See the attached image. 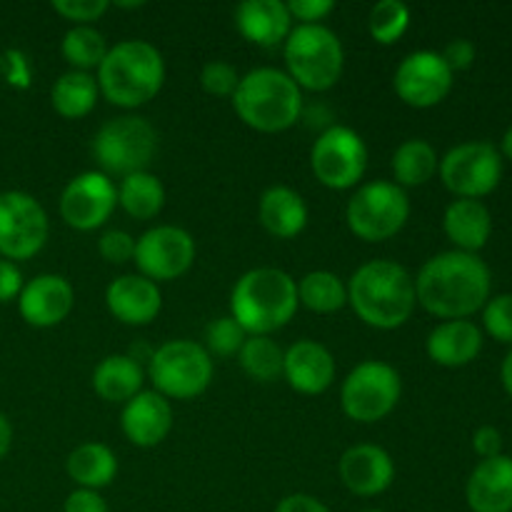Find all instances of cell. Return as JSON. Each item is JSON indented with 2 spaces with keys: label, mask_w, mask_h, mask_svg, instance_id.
I'll use <instances>...</instances> for the list:
<instances>
[{
  "label": "cell",
  "mask_w": 512,
  "mask_h": 512,
  "mask_svg": "<svg viewBox=\"0 0 512 512\" xmlns=\"http://www.w3.org/2000/svg\"><path fill=\"white\" fill-rule=\"evenodd\" d=\"M98 88L118 108H140L160 93L165 60L148 40H123L113 45L98 68Z\"/></svg>",
  "instance_id": "obj_4"
},
{
  "label": "cell",
  "mask_w": 512,
  "mask_h": 512,
  "mask_svg": "<svg viewBox=\"0 0 512 512\" xmlns=\"http://www.w3.org/2000/svg\"><path fill=\"white\" fill-rule=\"evenodd\" d=\"M258 218L273 238L288 240L303 233L308 225V205H305L303 195L295 193L293 188L273 185L260 195Z\"/></svg>",
  "instance_id": "obj_26"
},
{
  "label": "cell",
  "mask_w": 512,
  "mask_h": 512,
  "mask_svg": "<svg viewBox=\"0 0 512 512\" xmlns=\"http://www.w3.org/2000/svg\"><path fill=\"white\" fill-rule=\"evenodd\" d=\"M0 68H3L5 78L10 85H18V88H28L30 83V65L25 60L23 53L18 50H8V53L0 58Z\"/></svg>",
  "instance_id": "obj_44"
},
{
  "label": "cell",
  "mask_w": 512,
  "mask_h": 512,
  "mask_svg": "<svg viewBox=\"0 0 512 512\" xmlns=\"http://www.w3.org/2000/svg\"><path fill=\"white\" fill-rule=\"evenodd\" d=\"M98 95V80L90 73H80V70H68V73L60 75L50 90L55 113L68 120L85 118L98 103Z\"/></svg>",
  "instance_id": "obj_29"
},
{
  "label": "cell",
  "mask_w": 512,
  "mask_h": 512,
  "mask_svg": "<svg viewBox=\"0 0 512 512\" xmlns=\"http://www.w3.org/2000/svg\"><path fill=\"white\" fill-rule=\"evenodd\" d=\"M500 380H503V388H505V393L510 395L512 398V350L508 355H505V360H503V368H500Z\"/></svg>",
  "instance_id": "obj_49"
},
{
  "label": "cell",
  "mask_w": 512,
  "mask_h": 512,
  "mask_svg": "<svg viewBox=\"0 0 512 512\" xmlns=\"http://www.w3.org/2000/svg\"><path fill=\"white\" fill-rule=\"evenodd\" d=\"M298 300L313 313H338L348 303V285L330 270H313L298 280Z\"/></svg>",
  "instance_id": "obj_32"
},
{
  "label": "cell",
  "mask_w": 512,
  "mask_h": 512,
  "mask_svg": "<svg viewBox=\"0 0 512 512\" xmlns=\"http://www.w3.org/2000/svg\"><path fill=\"white\" fill-rule=\"evenodd\" d=\"M443 185L458 198L480 200L503 178V155L490 143H463L445 153L438 168Z\"/></svg>",
  "instance_id": "obj_12"
},
{
  "label": "cell",
  "mask_w": 512,
  "mask_h": 512,
  "mask_svg": "<svg viewBox=\"0 0 512 512\" xmlns=\"http://www.w3.org/2000/svg\"><path fill=\"white\" fill-rule=\"evenodd\" d=\"M125 438L138 448H155L173 430V408L170 400L155 390H143L128 400L120 415Z\"/></svg>",
  "instance_id": "obj_20"
},
{
  "label": "cell",
  "mask_w": 512,
  "mask_h": 512,
  "mask_svg": "<svg viewBox=\"0 0 512 512\" xmlns=\"http://www.w3.org/2000/svg\"><path fill=\"white\" fill-rule=\"evenodd\" d=\"M493 288V275L480 255L448 250L420 268L415 278V298L443 320H468L485 308Z\"/></svg>",
  "instance_id": "obj_1"
},
{
  "label": "cell",
  "mask_w": 512,
  "mask_h": 512,
  "mask_svg": "<svg viewBox=\"0 0 512 512\" xmlns=\"http://www.w3.org/2000/svg\"><path fill=\"white\" fill-rule=\"evenodd\" d=\"M133 260L143 278L168 283L193 268L195 240L178 225H155L135 240Z\"/></svg>",
  "instance_id": "obj_14"
},
{
  "label": "cell",
  "mask_w": 512,
  "mask_h": 512,
  "mask_svg": "<svg viewBox=\"0 0 512 512\" xmlns=\"http://www.w3.org/2000/svg\"><path fill=\"white\" fill-rule=\"evenodd\" d=\"M473 450L483 460H490V458H498V455H503V435H500V430L493 428V425H483V428L475 430Z\"/></svg>",
  "instance_id": "obj_45"
},
{
  "label": "cell",
  "mask_w": 512,
  "mask_h": 512,
  "mask_svg": "<svg viewBox=\"0 0 512 512\" xmlns=\"http://www.w3.org/2000/svg\"><path fill=\"white\" fill-rule=\"evenodd\" d=\"M140 0H135V3H115V8H140Z\"/></svg>",
  "instance_id": "obj_51"
},
{
  "label": "cell",
  "mask_w": 512,
  "mask_h": 512,
  "mask_svg": "<svg viewBox=\"0 0 512 512\" xmlns=\"http://www.w3.org/2000/svg\"><path fill=\"white\" fill-rule=\"evenodd\" d=\"M115 205H118V188L108 175L98 170L75 175L60 195L63 220L70 228L83 230V233L108 223Z\"/></svg>",
  "instance_id": "obj_16"
},
{
  "label": "cell",
  "mask_w": 512,
  "mask_h": 512,
  "mask_svg": "<svg viewBox=\"0 0 512 512\" xmlns=\"http://www.w3.org/2000/svg\"><path fill=\"white\" fill-rule=\"evenodd\" d=\"M75 290L63 275L45 273L23 285L18 295L20 315L33 328H55L70 315Z\"/></svg>",
  "instance_id": "obj_17"
},
{
  "label": "cell",
  "mask_w": 512,
  "mask_h": 512,
  "mask_svg": "<svg viewBox=\"0 0 512 512\" xmlns=\"http://www.w3.org/2000/svg\"><path fill=\"white\" fill-rule=\"evenodd\" d=\"M105 305L115 320L140 328L158 318L163 308V295H160L158 283L143 275H120L105 290Z\"/></svg>",
  "instance_id": "obj_19"
},
{
  "label": "cell",
  "mask_w": 512,
  "mask_h": 512,
  "mask_svg": "<svg viewBox=\"0 0 512 512\" xmlns=\"http://www.w3.org/2000/svg\"><path fill=\"white\" fill-rule=\"evenodd\" d=\"M235 25L253 45L275 48L288 40L293 18L283 0H245L235 8Z\"/></svg>",
  "instance_id": "obj_23"
},
{
  "label": "cell",
  "mask_w": 512,
  "mask_h": 512,
  "mask_svg": "<svg viewBox=\"0 0 512 512\" xmlns=\"http://www.w3.org/2000/svg\"><path fill=\"white\" fill-rule=\"evenodd\" d=\"M148 378L163 398L193 400L213 383V358L193 340H170L153 350Z\"/></svg>",
  "instance_id": "obj_8"
},
{
  "label": "cell",
  "mask_w": 512,
  "mask_h": 512,
  "mask_svg": "<svg viewBox=\"0 0 512 512\" xmlns=\"http://www.w3.org/2000/svg\"><path fill=\"white\" fill-rule=\"evenodd\" d=\"M48 215L28 193H0V255L5 260H30L48 240Z\"/></svg>",
  "instance_id": "obj_13"
},
{
  "label": "cell",
  "mask_w": 512,
  "mask_h": 512,
  "mask_svg": "<svg viewBox=\"0 0 512 512\" xmlns=\"http://www.w3.org/2000/svg\"><path fill=\"white\" fill-rule=\"evenodd\" d=\"M158 153V133L140 115H120L100 125L93 138V155L105 175L128 178L143 173Z\"/></svg>",
  "instance_id": "obj_7"
},
{
  "label": "cell",
  "mask_w": 512,
  "mask_h": 512,
  "mask_svg": "<svg viewBox=\"0 0 512 512\" xmlns=\"http://www.w3.org/2000/svg\"><path fill=\"white\" fill-rule=\"evenodd\" d=\"M288 13L293 20H300V25H320V20L333 13V0H290Z\"/></svg>",
  "instance_id": "obj_41"
},
{
  "label": "cell",
  "mask_w": 512,
  "mask_h": 512,
  "mask_svg": "<svg viewBox=\"0 0 512 512\" xmlns=\"http://www.w3.org/2000/svg\"><path fill=\"white\" fill-rule=\"evenodd\" d=\"M310 168L325 188L350 190L368 170V145L353 128L330 125L310 150Z\"/></svg>",
  "instance_id": "obj_11"
},
{
  "label": "cell",
  "mask_w": 512,
  "mask_h": 512,
  "mask_svg": "<svg viewBox=\"0 0 512 512\" xmlns=\"http://www.w3.org/2000/svg\"><path fill=\"white\" fill-rule=\"evenodd\" d=\"M410 25V8L403 0H380L368 15V30L375 43L393 45L405 35Z\"/></svg>",
  "instance_id": "obj_35"
},
{
  "label": "cell",
  "mask_w": 512,
  "mask_h": 512,
  "mask_svg": "<svg viewBox=\"0 0 512 512\" xmlns=\"http://www.w3.org/2000/svg\"><path fill=\"white\" fill-rule=\"evenodd\" d=\"M430 360L443 368H465L483 350V330L473 320H445L428 335Z\"/></svg>",
  "instance_id": "obj_24"
},
{
  "label": "cell",
  "mask_w": 512,
  "mask_h": 512,
  "mask_svg": "<svg viewBox=\"0 0 512 512\" xmlns=\"http://www.w3.org/2000/svg\"><path fill=\"white\" fill-rule=\"evenodd\" d=\"M60 50H63V58L73 65V70L90 73V70L100 68L110 48L103 33L95 30L93 25H75L65 33Z\"/></svg>",
  "instance_id": "obj_34"
},
{
  "label": "cell",
  "mask_w": 512,
  "mask_h": 512,
  "mask_svg": "<svg viewBox=\"0 0 512 512\" xmlns=\"http://www.w3.org/2000/svg\"><path fill=\"white\" fill-rule=\"evenodd\" d=\"M465 498L473 512H512V458L480 460L465 485Z\"/></svg>",
  "instance_id": "obj_22"
},
{
  "label": "cell",
  "mask_w": 512,
  "mask_h": 512,
  "mask_svg": "<svg viewBox=\"0 0 512 512\" xmlns=\"http://www.w3.org/2000/svg\"><path fill=\"white\" fill-rule=\"evenodd\" d=\"M233 108L248 128L283 133L303 118V90L278 68L250 70L235 88Z\"/></svg>",
  "instance_id": "obj_5"
},
{
  "label": "cell",
  "mask_w": 512,
  "mask_h": 512,
  "mask_svg": "<svg viewBox=\"0 0 512 512\" xmlns=\"http://www.w3.org/2000/svg\"><path fill=\"white\" fill-rule=\"evenodd\" d=\"M275 512H330V508L323 503V500L315 498V495L293 493L288 495V498L280 500Z\"/></svg>",
  "instance_id": "obj_47"
},
{
  "label": "cell",
  "mask_w": 512,
  "mask_h": 512,
  "mask_svg": "<svg viewBox=\"0 0 512 512\" xmlns=\"http://www.w3.org/2000/svg\"><path fill=\"white\" fill-rule=\"evenodd\" d=\"M443 228L455 248L478 255V250L488 245L490 233H493V215L480 200L458 198L445 210Z\"/></svg>",
  "instance_id": "obj_25"
},
{
  "label": "cell",
  "mask_w": 512,
  "mask_h": 512,
  "mask_svg": "<svg viewBox=\"0 0 512 512\" xmlns=\"http://www.w3.org/2000/svg\"><path fill=\"white\" fill-rule=\"evenodd\" d=\"M348 303L370 328H403L418 305L415 280L408 268L395 260H370L360 265L350 278Z\"/></svg>",
  "instance_id": "obj_2"
},
{
  "label": "cell",
  "mask_w": 512,
  "mask_h": 512,
  "mask_svg": "<svg viewBox=\"0 0 512 512\" xmlns=\"http://www.w3.org/2000/svg\"><path fill=\"white\" fill-rule=\"evenodd\" d=\"M20 290H23V275H20L18 265L0 258V303L18 298Z\"/></svg>",
  "instance_id": "obj_46"
},
{
  "label": "cell",
  "mask_w": 512,
  "mask_h": 512,
  "mask_svg": "<svg viewBox=\"0 0 512 512\" xmlns=\"http://www.w3.org/2000/svg\"><path fill=\"white\" fill-rule=\"evenodd\" d=\"M483 325L490 338L512 345V293L495 295L485 303Z\"/></svg>",
  "instance_id": "obj_37"
},
{
  "label": "cell",
  "mask_w": 512,
  "mask_h": 512,
  "mask_svg": "<svg viewBox=\"0 0 512 512\" xmlns=\"http://www.w3.org/2000/svg\"><path fill=\"white\" fill-rule=\"evenodd\" d=\"M108 0H53V10L75 25H90L108 13Z\"/></svg>",
  "instance_id": "obj_39"
},
{
  "label": "cell",
  "mask_w": 512,
  "mask_h": 512,
  "mask_svg": "<svg viewBox=\"0 0 512 512\" xmlns=\"http://www.w3.org/2000/svg\"><path fill=\"white\" fill-rule=\"evenodd\" d=\"M248 340V333L243 330V325L233 318V315H225V318L213 320V323L205 328V350L220 358H228V355L240 353V348Z\"/></svg>",
  "instance_id": "obj_36"
},
{
  "label": "cell",
  "mask_w": 512,
  "mask_h": 512,
  "mask_svg": "<svg viewBox=\"0 0 512 512\" xmlns=\"http://www.w3.org/2000/svg\"><path fill=\"white\" fill-rule=\"evenodd\" d=\"M238 358L245 373L258 383H273L283 375L285 350L270 335H248Z\"/></svg>",
  "instance_id": "obj_33"
},
{
  "label": "cell",
  "mask_w": 512,
  "mask_h": 512,
  "mask_svg": "<svg viewBox=\"0 0 512 512\" xmlns=\"http://www.w3.org/2000/svg\"><path fill=\"white\" fill-rule=\"evenodd\" d=\"M145 370L130 355H108L93 370V388L105 403H128L143 393Z\"/></svg>",
  "instance_id": "obj_27"
},
{
  "label": "cell",
  "mask_w": 512,
  "mask_h": 512,
  "mask_svg": "<svg viewBox=\"0 0 512 512\" xmlns=\"http://www.w3.org/2000/svg\"><path fill=\"white\" fill-rule=\"evenodd\" d=\"M340 480L360 498L385 493L395 480V463L380 445H353L340 458Z\"/></svg>",
  "instance_id": "obj_18"
},
{
  "label": "cell",
  "mask_w": 512,
  "mask_h": 512,
  "mask_svg": "<svg viewBox=\"0 0 512 512\" xmlns=\"http://www.w3.org/2000/svg\"><path fill=\"white\" fill-rule=\"evenodd\" d=\"M365 512H385V510H365Z\"/></svg>",
  "instance_id": "obj_52"
},
{
  "label": "cell",
  "mask_w": 512,
  "mask_h": 512,
  "mask_svg": "<svg viewBox=\"0 0 512 512\" xmlns=\"http://www.w3.org/2000/svg\"><path fill=\"white\" fill-rule=\"evenodd\" d=\"M453 70L443 60V55L433 50H418L403 58L393 78V88L398 98L410 108H433L443 103L453 90Z\"/></svg>",
  "instance_id": "obj_15"
},
{
  "label": "cell",
  "mask_w": 512,
  "mask_h": 512,
  "mask_svg": "<svg viewBox=\"0 0 512 512\" xmlns=\"http://www.w3.org/2000/svg\"><path fill=\"white\" fill-rule=\"evenodd\" d=\"M440 55L448 63V68L453 73H458V70H468L475 63V45L465 38H455L445 45V50Z\"/></svg>",
  "instance_id": "obj_42"
},
{
  "label": "cell",
  "mask_w": 512,
  "mask_h": 512,
  "mask_svg": "<svg viewBox=\"0 0 512 512\" xmlns=\"http://www.w3.org/2000/svg\"><path fill=\"white\" fill-rule=\"evenodd\" d=\"M500 155H505V158L512 160V125L508 130H505L503 143H500Z\"/></svg>",
  "instance_id": "obj_50"
},
{
  "label": "cell",
  "mask_w": 512,
  "mask_h": 512,
  "mask_svg": "<svg viewBox=\"0 0 512 512\" xmlns=\"http://www.w3.org/2000/svg\"><path fill=\"white\" fill-rule=\"evenodd\" d=\"M283 378L303 395L325 393L335 380L333 353L315 340H298L285 350Z\"/></svg>",
  "instance_id": "obj_21"
},
{
  "label": "cell",
  "mask_w": 512,
  "mask_h": 512,
  "mask_svg": "<svg viewBox=\"0 0 512 512\" xmlns=\"http://www.w3.org/2000/svg\"><path fill=\"white\" fill-rule=\"evenodd\" d=\"M10 445H13V425H10V420L0 413V460L8 455Z\"/></svg>",
  "instance_id": "obj_48"
},
{
  "label": "cell",
  "mask_w": 512,
  "mask_h": 512,
  "mask_svg": "<svg viewBox=\"0 0 512 512\" xmlns=\"http://www.w3.org/2000/svg\"><path fill=\"white\" fill-rule=\"evenodd\" d=\"M240 83L238 70L225 60H213L200 70V85L205 93L215 95V98H233L235 88Z\"/></svg>",
  "instance_id": "obj_38"
},
{
  "label": "cell",
  "mask_w": 512,
  "mask_h": 512,
  "mask_svg": "<svg viewBox=\"0 0 512 512\" xmlns=\"http://www.w3.org/2000/svg\"><path fill=\"white\" fill-rule=\"evenodd\" d=\"M283 45L288 75L298 83L300 90L323 93L333 88L343 75V43L325 25H298L290 30Z\"/></svg>",
  "instance_id": "obj_6"
},
{
  "label": "cell",
  "mask_w": 512,
  "mask_h": 512,
  "mask_svg": "<svg viewBox=\"0 0 512 512\" xmlns=\"http://www.w3.org/2000/svg\"><path fill=\"white\" fill-rule=\"evenodd\" d=\"M98 253L100 258L113 265L128 263L135 255V238L130 233H125V230H108V233L100 235Z\"/></svg>",
  "instance_id": "obj_40"
},
{
  "label": "cell",
  "mask_w": 512,
  "mask_h": 512,
  "mask_svg": "<svg viewBox=\"0 0 512 512\" xmlns=\"http://www.w3.org/2000/svg\"><path fill=\"white\" fill-rule=\"evenodd\" d=\"M440 158L433 145L423 138L405 140L393 153V175L395 185L400 188H420L438 173Z\"/></svg>",
  "instance_id": "obj_30"
},
{
  "label": "cell",
  "mask_w": 512,
  "mask_h": 512,
  "mask_svg": "<svg viewBox=\"0 0 512 512\" xmlns=\"http://www.w3.org/2000/svg\"><path fill=\"white\" fill-rule=\"evenodd\" d=\"M403 380L393 365L383 360H365L355 365L340 388L345 415L355 423H378L388 418L400 403Z\"/></svg>",
  "instance_id": "obj_10"
},
{
  "label": "cell",
  "mask_w": 512,
  "mask_h": 512,
  "mask_svg": "<svg viewBox=\"0 0 512 512\" xmlns=\"http://www.w3.org/2000/svg\"><path fill=\"white\" fill-rule=\"evenodd\" d=\"M118 205L135 220L155 218L165 205L163 183L148 170L128 175L118 185Z\"/></svg>",
  "instance_id": "obj_31"
},
{
  "label": "cell",
  "mask_w": 512,
  "mask_h": 512,
  "mask_svg": "<svg viewBox=\"0 0 512 512\" xmlns=\"http://www.w3.org/2000/svg\"><path fill=\"white\" fill-rule=\"evenodd\" d=\"M408 218V193L390 180H373V183L360 185L345 208L348 228L365 243L390 240L405 228Z\"/></svg>",
  "instance_id": "obj_9"
},
{
  "label": "cell",
  "mask_w": 512,
  "mask_h": 512,
  "mask_svg": "<svg viewBox=\"0 0 512 512\" xmlns=\"http://www.w3.org/2000/svg\"><path fill=\"white\" fill-rule=\"evenodd\" d=\"M298 305V283L280 268L248 270L230 295V315L248 335H270L285 328Z\"/></svg>",
  "instance_id": "obj_3"
},
{
  "label": "cell",
  "mask_w": 512,
  "mask_h": 512,
  "mask_svg": "<svg viewBox=\"0 0 512 512\" xmlns=\"http://www.w3.org/2000/svg\"><path fill=\"white\" fill-rule=\"evenodd\" d=\"M63 512H110L108 503H105L103 495L98 490H73V493L65 498Z\"/></svg>",
  "instance_id": "obj_43"
},
{
  "label": "cell",
  "mask_w": 512,
  "mask_h": 512,
  "mask_svg": "<svg viewBox=\"0 0 512 512\" xmlns=\"http://www.w3.org/2000/svg\"><path fill=\"white\" fill-rule=\"evenodd\" d=\"M70 480L83 490L108 488L118 475V458L113 450L103 443H83L68 455Z\"/></svg>",
  "instance_id": "obj_28"
}]
</instances>
